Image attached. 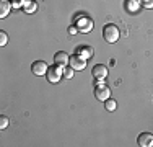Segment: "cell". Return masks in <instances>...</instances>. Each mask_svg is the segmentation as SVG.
Segmentation results:
<instances>
[{
  "instance_id": "15",
  "label": "cell",
  "mask_w": 153,
  "mask_h": 147,
  "mask_svg": "<svg viewBox=\"0 0 153 147\" xmlns=\"http://www.w3.org/2000/svg\"><path fill=\"white\" fill-rule=\"evenodd\" d=\"M8 124H10V119L7 116H0V129H7L8 128Z\"/></svg>"
},
{
  "instance_id": "17",
  "label": "cell",
  "mask_w": 153,
  "mask_h": 147,
  "mask_svg": "<svg viewBox=\"0 0 153 147\" xmlns=\"http://www.w3.org/2000/svg\"><path fill=\"white\" fill-rule=\"evenodd\" d=\"M8 43V36H7L5 31H0V46H5Z\"/></svg>"
},
{
  "instance_id": "11",
  "label": "cell",
  "mask_w": 153,
  "mask_h": 147,
  "mask_svg": "<svg viewBox=\"0 0 153 147\" xmlns=\"http://www.w3.org/2000/svg\"><path fill=\"white\" fill-rule=\"evenodd\" d=\"M12 2L10 0H2L0 2V18H5L7 15L10 13V8H12Z\"/></svg>"
},
{
  "instance_id": "14",
  "label": "cell",
  "mask_w": 153,
  "mask_h": 147,
  "mask_svg": "<svg viewBox=\"0 0 153 147\" xmlns=\"http://www.w3.org/2000/svg\"><path fill=\"white\" fill-rule=\"evenodd\" d=\"M104 108H106L108 111H114V110L117 108V103H116V100H111V98H108V100L104 101Z\"/></svg>"
},
{
  "instance_id": "4",
  "label": "cell",
  "mask_w": 153,
  "mask_h": 147,
  "mask_svg": "<svg viewBox=\"0 0 153 147\" xmlns=\"http://www.w3.org/2000/svg\"><path fill=\"white\" fill-rule=\"evenodd\" d=\"M70 67L74 69V70H83V69L86 67V59L82 57L80 54H74V56L70 57Z\"/></svg>"
},
{
  "instance_id": "5",
  "label": "cell",
  "mask_w": 153,
  "mask_h": 147,
  "mask_svg": "<svg viewBox=\"0 0 153 147\" xmlns=\"http://www.w3.org/2000/svg\"><path fill=\"white\" fill-rule=\"evenodd\" d=\"M76 28L82 33H90L93 29V21L86 16H80L78 20H76Z\"/></svg>"
},
{
  "instance_id": "8",
  "label": "cell",
  "mask_w": 153,
  "mask_h": 147,
  "mask_svg": "<svg viewBox=\"0 0 153 147\" xmlns=\"http://www.w3.org/2000/svg\"><path fill=\"white\" fill-rule=\"evenodd\" d=\"M137 144L140 147H152L153 146V136L150 132H142L137 137Z\"/></svg>"
},
{
  "instance_id": "18",
  "label": "cell",
  "mask_w": 153,
  "mask_h": 147,
  "mask_svg": "<svg viewBox=\"0 0 153 147\" xmlns=\"http://www.w3.org/2000/svg\"><path fill=\"white\" fill-rule=\"evenodd\" d=\"M140 3L145 8H153V0H140Z\"/></svg>"
},
{
  "instance_id": "10",
  "label": "cell",
  "mask_w": 153,
  "mask_h": 147,
  "mask_svg": "<svg viewBox=\"0 0 153 147\" xmlns=\"http://www.w3.org/2000/svg\"><path fill=\"white\" fill-rule=\"evenodd\" d=\"M140 0H126V3H124V7L129 13H137L140 10Z\"/></svg>"
},
{
  "instance_id": "6",
  "label": "cell",
  "mask_w": 153,
  "mask_h": 147,
  "mask_svg": "<svg viewBox=\"0 0 153 147\" xmlns=\"http://www.w3.org/2000/svg\"><path fill=\"white\" fill-rule=\"evenodd\" d=\"M31 70L34 75H46L47 70H49V67H47V64L44 61H36V62H33V65H31Z\"/></svg>"
},
{
  "instance_id": "19",
  "label": "cell",
  "mask_w": 153,
  "mask_h": 147,
  "mask_svg": "<svg viewBox=\"0 0 153 147\" xmlns=\"http://www.w3.org/2000/svg\"><path fill=\"white\" fill-rule=\"evenodd\" d=\"M23 2L25 0H12V5L15 7V8H21V7H23Z\"/></svg>"
},
{
  "instance_id": "20",
  "label": "cell",
  "mask_w": 153,
  "mask_h": 147,
  "mask_svg": "<svg viewBox=\"0 0 153 147\" xmlns=\"http://www.w3.org/2000/svg\"><path fill=\"white\" fill-rule=\"evenodd\" d=\"M76 33H78V28H76V26H70V28H68V34H76Z\"/></svg>"
},
{
  "instance_id": "13",
  "label": "cell",
  "mask_w": 153,
  "mask_h": 147,
  "mask_svg": "<svg viewBox=\"0 0 153 147\" xmlns=\"http://www.w3.org/2000/svg\"><path fill=\"white\" fill-rule=\"evenodd\" d=\"M38 5H36V0H25L23 2V12L26 13H34Z\"/></svg>"
},
{
  "instance_id": "2",
  "label": "cell",
  "mask_w": 153,
  "mask_h": 147,
  "mask_svg": "<svg viewBox=\"0 0 153 147\" xmlns=\"http://www.w3.org/2000/svg\"><path fill=\"white\" fill-rule=\"evenodd\" d=\"M94 97L100 101H106L111 97V90L104 85V80H96V88H94Z\"/></svg>"
},
{
  "instance_id": "16",
  "label": "cell",
  "mask_w": 153,
  "mask_h": 147,
  "mask_svg": "<svg viewBox=\"0 0 153 147\" xmlns=\"http://www.w3.org/2000/svg\"><path fill=\"white\" fill-rule=\"evenodd\" d=\"M74 69L72 67H64V79H72L74 77Z\"/></svg>"
},
{
  "instance_id": "9",
  "label": "cell",
  "mask_w": 153,
  "mask_h": 147,
  "mask_svg": "<svg viewBox=\"0 0 153 147\" xmlns=\"http://www.w3.org/2000/svg\"><path fill=\"white\" fill-rule=\"evenodd\" d=\"M68 62H70V57L67 56V52H64V51L56 52V56H54V64L65 67V65H68Z\"/></svg>"
},
{
  "instance_id": "7",
  "label": "cell",
  "mask_w": 153,
  "mask_h": 147,
  "mask_svg": "<svg viewBox=\"0 0 153 147\" xmlns=\"http://www.w3.org/2000/svg\"><path fill=\"white\" fill-rule=\"evenodd\" d=\"M91 75H93V79H96V80H104V79L108 77V69H106V65H101V64L94 65L93 70H91Z\"/></svg>"
},
{
  "instance_id": "12",
  "label": "cell",
  "mask_w": 153,
  "mask_h": 147,
  "mask_svg": "<svg viewBox=\"0 0 153 147\" xmlns=\"http://www.w3.org/2000/svg\"><path fill=\"white\" fill-rule=\"evenodd\" d=\"M76 54H80V56L85 57V59H91L93 57V47L91 46H80Z\"/></svg>"
},
{
  "instance_id": "1",
  "label": "cell",
  "mask_w": 153,
  "mask_h": 147,
  "mask_svg": "<svg viewBox=\"0 0 153 147\" xmlns=\"http://www.w3.org/2000/svg\"><path fill=\"white\" fill-rule=\"evenodd\" d=\"M103 36H104V39H106L108 43L114 44V43H117V41H119V36H121V31H119V28L116 26V25L108 23L106 26L103 28Z\"/></svg>"
},
{
  "instance_id": "3",
  "label": "cell",
  "mask_w": 153,
  "mask_h": 147,
  "mask_svg": "<svg viewBox=\"0 0 153 147\" xmlns=\"http://www.w3.org/2000/svg\"><path fill=\"white\" fill-rule=\"evenodd\" d=\"M46 77H47V80H49L51 83H57L62 77H64V67H62V65H57V64L52 65V67H49Z\"/></svg>"
}]
</instances>
